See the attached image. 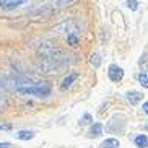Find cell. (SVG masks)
Here are the masks:
<instances>
[{"label": "cell", "mask_w": 148, "mask_h": 148, "mask_svg": "<svg viewBox=\"0 0 148 148\" xmlns=\"http://www.w3.org/2000/svg\"><path fill=\"white\" fill-rule=\"evenodd\" d=\"M75 56H69V54H59L54 57H44L39 56L36 60V67L39 69V72L42 73H59L65 65H69L70 62H73Z\"/></svg>", "instance_id": "obj_1"}, {"label": "cell", "mask_w": 148, "mask_h": 148, "mask_svg": "<svg viewBox=\"0 0 148 148\" xmlns=\"http://www.w3.org/2000/svg\"><path fill=\"white\" fill-rule=\"evenodd\" d=\"M72 2H73V0H47L44 5H41L39 8H36L34 12L31 13V16L42 18V20H46V18L52 16L54 13H57L60 8H65V7H69Z\"/></svg>", "instance_id": "obj_2"}, {"label": "cell", "mask_w": 148, "mask_h": 148, "mask_svg": "<svg viewBox=\"0 0 148 148\" xmlns=\"http://www.w3.org/2000/svg\"><path fill=\"white\" fill-rule=\"evenodd\" d=\"M20 95H28V96H38V98H47L51 96V86H49L46 82L41 83H33L29 86H23L20 90H16Z\"/></svg>", "instance_id": "obj_3"}, {"label": "cell", "mask_w": 148, "mask_h": 148, "mask_svg": "<svg viewBox=\"0 0 148 148\" xmlns=\"http://www.w3.org/2000/svg\"><path fill=\"white\" fill-rule=\"evenodd\" d=\"M77 31H78V23H77V20H73V18H69V20H65V21L59 23L57 26H54L52 29H51V33H52L54 36H70V34H77Z\"/></svg>", "instance_id": "obj_4"}, {"label": "cell", "mask_w": 148, "mask_h": 148, "mask_svg": "<svg viewBox=\"0 0 148 148\" xmlns=\"http://www.w3.org/2000/svg\"><path fill=\"white\" fill-rule=\"evenodd\" d=\"M125 119L122 117V116H114L111 121L108 122V125H106V129H108L109 132H112V134H122L124 132V127H125Z\"/></svg>", "instance_id": "obj_5"}, {"label": "cell", "mask_w": 148, "mask_h": 148, "mask_svg": "<svg viewBox=\"0 0 148 148\" xmlns=\"http://www.w3.org/2000/svg\"><path fill=\"white\" fill-rule=\"evenodd\" d=\"M108 77L111 82L114 83H119L122 78H124V69L119 65H116V64H112V65H109L108 69Z\"/></svg>", "instance_id": "obj_6"}, {"label": "cell", "mask_w": 148, "mask_h": 148, "mask_svg": "<svg viewBox=\"0 0 148 148\" xmlns=\"http://www.w3.org/2000/svg\"><path fill=\"white\" fill-rule=\"evenodd\" d=\"M21 3H25L23 0H0V8L2 10H15Z\"/></svg>", "instance_id": "obj_7"}, {"label": "cell", "mask_w": 148, "mask_h": 148, "mask_svg": "<svg viewBox=\"0 0 148 148\" xmlns=\"http://www.w3.org/2000/svg\"><path fill=\"white\" fill-rule=\"evenodd\" d=\"M77 78H78V73H69L65 77V78L62 80V85H60V90L62 91H65V90H69L72 85H73L75 82H77Z\"/></svg>", "instance_id": "obj_8"}, {"label": "cell", "mask_w": 148, "mask_h": 148, "mask_svg": "<svg viewBox=\"0 0 148 148\" xmlns=\"http://www.w3.org/2000/svg\"><path fill=\"white\" fill-rule=\"evenodd\" d=\"M125 98H127V101H129L130 104H137V103H140V101L143 99V95H142L140 91H127Z\"/></svg>", "instance_id": "obj_9"}, {"label": "cell", "mask_w": 148, "mask_h": 148, "mask_svg": "<svg viewBox=\"0 0 148 148\" xmlns=\"http://www.w3.org/2000/svg\"><path fill=\"white\" fill-rule=\"evenodd\" d=\"M103 130H104L103 124L101 122H96V124H93L90 127V137H99V135H103Z\"/></svg>", "instance_id": "obj_10"}, {"label": "cell", "mask_w": 148, "mask_h": 148, "mask_svg": "<svg viewBox=\"0 0 148 148\" xmlns=\"http://www.w3.org/2000/svg\"><path fill=\"white\" fill-rule=\"evenodd\" d=\"M134 143L137 148H148V137L147 135H137L134 138Z\"/></svg>", "instance_id": "obj_11"}, {"label": "cell", "mask_w": 148, "mask_h": 148, "mask_svg": "<svg viewBox=\"0 0 148 148\" xmlns=\"http://www.w3.org/2000/svg\"><path fill=\"white\" fill-rule=\"evenodd\" d=\"M119 140L117 138H106L104 142H101L99 148H119Z\"/></svg>", "instance_id": "obj_12"}, {"label": "cell", "mask_w": 148, "mask_h": 148, "mask_svg": "<svg viewBox=\"0 0 148 148\" xmlns=\"http://www.w3.org/2000/svg\"><path fill=\"white\" fill-rule=\"evenodd\" d=\"M36 137V134L33 130H20L16 132V138L20 140H33Z\"/></svg>", "instance_id": "obj_13"}, {"label": "cell", "mask_w": 148, "mask_h": 148, "mask_svg": "<svg viewBox=\"0 0 148 148\" xmlns=\"http://www.w3.org/2000/svg\"><path fill=\"white\" fill-rule=\"evenodd\" d=\"M90 64H91L95 69H98V67L101 65V56L98 52H93L91 56H90Z\"/></svg>", "instance_id": "obj_14"}, {"label": "cell", "mask_w": 148, "mask_h": 148, "mask_svg": "<svg viewBox=\"0 0 148 148\" xmlns=\"http://www.w3.org/2000/svg\"><path fill=\"white\" fill-rule=\"evenodd\" d=\"M78 42H80V39H78V36H77V34L67 36V44H69L70 47H77V46H78Z\"/></svg>", "instance_id": "obj_15"}, {"label": "cell", "mask_w": 148, "mask_h": 148, "mask_svg": "<svg viewBox=\"0 0 148 148\" xmlns=\"http://www.w3.org/2000/svg\"><path fill=\"white\" fill-rule=\"evenodd\" d=\"M138 83L142 85L143 88H148V73H145V72H142V73H138Z\"/></svg>", "instance_id": "obj_16"}, {"label": "cell", "mask_w": 148, "mask_h": 148, "mask_svg": "<svg viewBox=\"0 0 148 148\" xmlns=\"http://www.w3.org/2000/svg\"><path fill=\"white\" fill-rule=\"evenodd\" d=\"M93 122V117H91V114H83V117L80 119V125H88V124H91Z\"/></svg>", "instance_id": "obj_17"}, {"label": "cell", "mask_w": 148, "mask_h": 148, "mask_svg": "<svg viewBox=\"0 0 148 148\" xmlns=\"http://www.w3.org/2000/svg\"><path fill=\"white\" fill-rule=\"evenodd\" d=\"M127 8L132 10V12H137L138 10V0H127Z\"/></svg>", "instance_id": "obj_18"}, {"label": "cell", "mask_w": 148, "mask_h": 148, "mask_svg": "<svg viewBox=\"0 0 148 148\" xmlns=\"http://www.w3.org/2000/svg\"><path fill=\"white\" fill-rule=\"evenodd\" d=\"M7 99L3 98V95H0V111H7Z\"/></svg>", "instance_id": "obj_19"}, {"label": "cell", "mask_w": 148, "mask_h": 148, "mask_svg": "<svg viewBox=\"0 0 148 148\" xmlns=\"http://www.w3.org/2000/svg\"><path fill=\"white\" fill-rule=\"evenodd\" d=\"M0 148H20V147L10 143V142H2V143H0Z\"/></svg>", "instance_id": "obj_20"}, {"label": "cell", "mask_w": 148, "mask_h": 148, "mask_svg": "<svg viewBox=\"0 0 148 148\" xmlns=\"http://www.w3.org/2000/svg\"><path fill=\"white\" fill-rule=\"evenodd\" d=\"M10 129H12L10 124H0V130H10Z\"/></svg>", "instance_id": "obj_21"}, {"label": "cell", "mask_w": 148, "mask_h": 148, "mask_svg": "<svg viewBox=\"0 0 148 148\" xmlns=\"http://www.w3.org/2000/svg\"><path fill=\"white\" fill-rule=\"evenodd\" d=\"M143 111L148 114V101H147V103H143Z\"/></svg>", "instance_id": "obj_22"}]
</instances>
